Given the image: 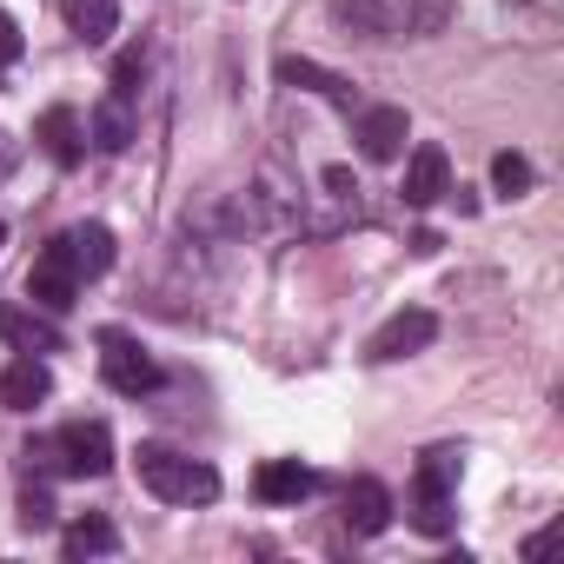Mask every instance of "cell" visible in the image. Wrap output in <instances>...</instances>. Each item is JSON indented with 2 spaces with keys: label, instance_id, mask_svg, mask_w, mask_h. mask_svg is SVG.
I'll use <instances>...</instances> for the list:
<instances>
[{
  "label": "cell",
  "instance_id": "cb8c5ba5",
  "mask_svg": "<svg viewBox=\"0 0 564 564\" xmlns=\"http://www.w3.org/2000/svg\"><path fill=\"white\" fill-rule=\"evenodd\" d=\"M8 166H14V140H8V133H0V173H8Z\"/></svg>",
  "mask_w": 564,
  "mask_h": 564
},
{
  "label": "cell",
  "instance_id": "ac0fdd59",
  "mask_svg": "<svg viewBox=\"0 0 564 564\" xmlns=\"http://www.w3.org/2000/svg\"><path fill=\"white\" fill-rule=\"evenodd\" d=\"M333 14L339 21H352L359 34H372V41H386L392 34V8H386V0H333Z\"/></svg>",
  "mask_w": 564,
  "mask_h": 564
},
{
  "label": "cell",
  "instance_id": "9c48e42d",
  "mask_svg": "<svg viewBox=\"0 0 564 564\" xmlns=\"http://www.w3.org/2000/svg\"><path fill=\"white\" fill-rule=\"evenodd\" d=\"M47 392H54V372H47L41 352H21L8 372H0V405H8V412H34Z\"/></svg>",
  "mask_w": 564,
  "mask_h": 564
},
{
  "label": "cell",
  "instance_id": "6da1fadb",
  "mask_svg": "<svg viewBox=\"0 0 564 564\" xmlns=\"http://www.w3.org/2000/svg\"><path fill=\"white\" fill-rule=\"evenodd\" d=\"M133 471H140V485H147L160 505H213V498H219V471H213L206 458L173 452V445H140V452H133Z\"/></svg>",
  "mask_w": 564,
  "mask_h": 564
},
{
  "label": "cell",
  "instance_id": "d4e9b609",
  "mask_svg": "<svg viewBox=\"0 0 564 564\" xmlns=\"http://www.w3.org/2000/svg\"><path fill=\"white\" fill-rule=\"evenodd\" d=\"M0 246H8V219H0Z\"/></svg>",
  "mask_w": 564,
  "mask_h": 564
},
{
  "label": "cell",
  "instance_id": "52a82bcc",
  "mask_svg": "<svg viewBox=\"0 0 564 564\" xmlns=\"http://www.w3.org/2000/svg\"><path fill=\"white\" fill-rule=\"evenodd\" d=\"M252 491H259V505H306L319 491V471L300 465V458H265L259 478H252Z\"/></svg>",
  "mask_w": 564,
  "mask_h": 564
},
{
  "label": "cell",
  "instance_id": "44dd1931",
  "mask_svg": "<svg viewBox=\"0 0 564 564\" xmlns=\"http://www.w3.org/2000/svg\"><path fill=\"white\" fill-rule=\"evenodd\" d=\"M21 524H28V531H47V524H54V491H47V485H28V491H21Z\"/></svg>",
  "mask_w": 564,
  "mask_h": 564
},
{
  "label": "cell",
  "instance_id": "7a4b0ae2",
  "mask_svg": "<svg viewBox=\"0 0 564 564\" xmlns=\"http://www.w3.org/2000/svg\"><path fill=\"white\" fill-rule=\"evenodd\" d=\"M28 458L61 478H107L113 471V432L100 419H74L54 438H28Z\"/></svg>",
  "mask_w": 564,
  "mask_h": 564
},
{
  "label": "cell",
  "instance_id": "5bb4252c",
  "mask_svg": "<svg viewBox=\"0 0 564 564\" xmlns=\"http://www.w3.org/2000/svg\"><path fill=\"white\" fill-rule=\"evenodd\" d=\"M346 524H352L359 538H379V531L392 524V491H386L379 478H352V485H346Z\"/></svg>",
  "mask_w": 564,
  "mask_h": 564
},
{
  "label": "cell",
  "instance_id": "603a6c76",
  "mask_svg": "<svg viewBox=\"0 0 564 564\" xmlns=\"http://www.w3.org/2000/svg\"><path fill=\"white\" fill-rule=\"evenodd\" d=\"M445 28V0H419V21H412V34H438Z\"/></svg>",
  "mask_w": 564,
  "mask_h": 564
},
{
  "label": "cell",
  "instance_id": "3957f363",
  "mask_svg": "<svg viewBox=\"0 0 564 564\" xmlns=\"http://www.w3.org/2000/svg\"><path fill=\"white\" fill-rule=\"evenodd\" d=\"M100 379H107L120 399H147V392H160V359H153L133 333L100 326Z\"/></svg>",
  "mask_w": 564,
  "mask_h": 564
},
{
  "label": "cell",
  "instance_id": "d6986e66",
  "mask_svg": "<svg viewBox=\"0 0 564 564\" xmlns=\"http://www.w3.org/2000/svg\"><path fill=\"white\" fill-rule=\"evenodd\" d=\"M531 180H538V173H531V160H524V153H498V160H491V186H498L505 199H524V193H531Z\"/></svg>",
  "mask_w": 564,
  "mask_h": 564
},
{
  "label": "cell",
  "instance_id": "4fadbf2b",
  "mask_svg": "<svg viewBox=\"0 0 564 564\" xmlns=\"http://www.w3.org/2000/svg\"><path fill=\"white\" fill-rule=\"evenodd\" d=\"M279 80H286V87H306V94H319V100H333V107H352V80L333 74V67H319V61H306V54H279Z\"/></svg>",
  "mask_w": 564,
  "mask_h": 564
},
{
  "label": "cell",
  "instance_id": "9a60e30c",
  "mask_svg": "<svg viewBox=\"0 0 564 564\" xmlns=\"http://www.w3.org/2000/svg\"><path fill=\"white\" fill-rule=\"evenodd\" d=\"M61 14H67L74 41H87V47H107L120 34V0H61Z\"/></svg>",
  "mask_w": 564,
  "mask_h": 564
},
{
  "label": "cell",
  "instance_id": "7c38bea8",
  "mask_svg": "<svg viewBox=\"0 0 564 564\" xmlns=\"http://www.w3.org/2000/svg\"><path fill=\"white\" fill-rule=\"evenodd\" d=\"M34 140L47 147V160H54V166H80V153H87V127H80V113H74V107H47V113H41V127H34Z\"/></svg>",
  "mask_w": 564,
  "mask_h": 564
},
{
  "label": "cell",
  "instance_id": "ba28073f",
  "mask_svg": "<svg viewBox=\"0 0 564 564\" xmlns=\"http://www.w3.org/2000/svg\"><path fill=\"white\" fill-rule=\"evenodd\" d=\"M405 140H412L405 107H366V113H359V153H366V160H399Z\"/></svg>",
  "mask_w": 564,
  "mask_h": 564
},
{
  "label": "cell",
  "instance_id": "7402d4cb",
  "mask_svg": "<svg viewBox=\"0 0 564 564\" xmlns=\"http://www.w3.org/2000/svg\"><path fill=\"white\" fill-rule=\"evenodd\" d=\"M21 47H28V41H21V21H14L8 8H0V74H8V67L21 61Z\"/></svg>",
  "mask_w": 564,
  "mask_h": 564
},
{
  "label": "cell",
  "instance_id": "277c9868",
  "mask_svg": "<svg viewBox=\"0 0 564 564\" xmlns=\"http://www.w3.org/2000/svg\"><path fill=\"white\" fill-rule=\"evenodd\" d=\"M80 265H74V246H67V232H54L47 246H41V259H34V272H28V300L34 306H47V313H67L74 300H80Z\"/></svg>",
  "mask_w": 564,
  "mask_h": 564
},
{
  "label": "cell",
  "instance_id": "ffe728a7",
  "mask_svg": "<svg viewBox=\"0 0 564 564\" xmlns=\"http://www.w3.org/2000/svg\"><path fill=\"white\" fill-rule=\"evenodd\" d=\"M140 74H147V47H127V54L113 61V94L133 100V94H140Z\"/></svg>",
  "mask_w": 564,
  "mask_h": 564
},
{
  "label": "cell",
  "instance_id": "e0dca14e",
  "mask_svg": "<svg viewBox=\"0 0 564 564\" xmlns=\"http://www.w3.org/2000/svg\"><path fill=\"white\" fill-rule=\"evenodd\" d=\"M67 246H74V265H80V279H100V272L113 265V232H107L100 219H80V226H67Z\"/></svg>",
  "mask_w": 564,
  "mask_h": 564
},
{
  "label": "cell",
  "instance_id": "5b68a950",
  "mask_svg": "<svg viewBox=\"0 0 564 564\" xmlns=\"http://www.w3.org/2000/svg\"><path fill=\"white\" fill-rule=\"evenodd\" d=\"M438 339V319L425 313V306H405V313H392L372 339H366V359H379V366H392V359H412V352H425Z\"/></svg>",
  "mask_w": 564,
  "mask_h": 564
},
{
  "label": "cell",
  "instance_id": "8fae6325",
  "mask_svg": "<svg viewBox=\"0 0 564 564\" xmlns=\"http://www.w3.org/2000/svg\"><path fill=\"white\" fill-rule=\"evenodd\" d=\"M87 140L100 147V153H127L133 140H140V120H133V100H120V94H107L94 113H87Z\"/></svg>",
  "mask_w": 564,
  "mask_h": 564
},
{
  "label": "cell",
  "instance_id": "2e32d148",
  "mask_svg": "<svg viewBox=\"0 0 564 564\" xmlns=\"http://www.w3.org/2000/svg\"><path fill=\"white\" fill-rule=\"evenodd\" d=\"M61 551H67V557H113V551H120V524H113V518H100V511H87V518H74V524H67Z\"/></svg>",
  "mask_w": 564,
  "mask_h": 564
},
{
  "label": "cell",
  "instance_id": "8992f818",
  "mask_svg": "<svg viewBox=\"0 0 564 564\" xmlns=\"http://www.w3.org/2000/svg\"><path fill=\"white\" fill-rule=\"evenodd\" d=\"M445 193H452V160H445V147H438V140L412 147L405 180H399V199H405V206H438Z\"/></svg>",
  "mask_w": 564,
  "mask_h": 564
},
{
  "label": "cell",
  "instance_id": "30bf717a",
  "mask_svg": "<svg viewBox=\"0 0 564 564\" xmlns=\"http://www.w3.org/2000/svg\"><path fill=\"white\" fill-rule=\"evenodd\" d=\"M0 339H8L14 352H61L67 346L61 326L47 313H34V306H0Z\"/></svg>",
  "mask_w": 564,
  "mask_h": 564
}]
</instances>
